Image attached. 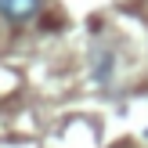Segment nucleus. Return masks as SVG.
<instances>
[{
  "mask_svg": "<svg viewBox=\"0 0 148 148\" xmlns=\"http://www.w3.org/2000/svg\"><path fill=\"white\" fill-rule=\"evenodd\" d=\"M40 11V0H0V14L11 22H29Z\"/></svg>",
  "mask_w": 148,
  "mask_h": 148,
  "instance_id": "f257e3e1",
  "label": "nucleus"
}]
</instances>
